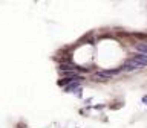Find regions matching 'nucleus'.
Returning a JSON list of instances; mask_svg holds the SVG:
<instances>
[{"instance_id": "1", "label": "nucleus", "mask_w": 147, "mask_h": 128, "mask_svg": "<svg viewBox=\"0 0 147 128\" xmlns=\"http://www.w3.org/2000/svg\"><path fill=\"white\" fill-rule=\"evenodd\" d=\"M119 72H121V69H113V70H101V72H96L95 75H94V78H95V79H98V81H107L113 75H118Z\"/></svg>"}, {"instance_id": "2", "label": "nucleus", "mask_w": 147, "mask_h": 128, "mask_svg": "<svg viewBox=\"0 0 147 128\" xmlns=\"http://www.w3.org/2000/svg\"><path fill=\"white\" fill-rule=\"evenodd\" d=\"M141 66L138 64L136 61H133V59H127L126 63L123 64V67H121V70H126V72H132V70H135V69H140Z\"/></svg>"}, {"instance_id": "3", "label": "nucleus", "mask_w": 147, "mask_h": 128, "mask_svg": "<svg viewBox=\"0 0 147 128\" xmlns=\"http://www.w3.org/2000/svg\"><path fill=\"white\" fill-rule=\"evenodd\" d=\"M133 61H136L138 64H140L141 67H144L147 66V55H142V53H136V55H133Z\"/></svg>"}, {"instance_id": "4", "label": "nucleus", "mask_w": 147, "mask_h": 128, "mask_svg": "<svg viewBox=\"0 0 147 128\" xmlns=\"http://www.w3.org/2000/svg\"><path fill=\"white\" fill-rule=\"evenodd\" d=\"M58 70H60V72H64V73H67V72H74V70H78V67H77V66H74V64H67V63H63V64H60Z\"/></svg>"}, {"instance_id": "5", "label": "nucleus", "mask_w": 147, "mask_h": 128, "mask_svg": "<svg viewBox=\"0 0 147 128\" xmlns=\"http://www.w3.org/2000/svg\"><path fill=\"white\" fill-rule=\"evenodd\" d=\"M78 87H80V81L71 82V84H67L64 87V91H75V90H78Z\"/></svg>"}, {"instance_id": "6", "label": "nucleus", "mask_w": 147, "mask_h": 128, "mask_svg": "<svg viewBox=\"0 0 147 128\" xmlns=\"http://www.w3.org/2000/svg\"><path fill=\"white\" fill-rule=\"evenodd\" d=\"M136 50L140 53H142V55H147V44H144V43L136 44Z\"/></svg>"}, {"instance_id": "7", "label": "nucleus", "mask_w": 147, "mask_h": 128, "mask_svg": "<svg viewBox=\"0 0 147 128\" xmlns=\"http://www.w3.org/2000/svg\"><path fill=\"white\" fill-rule=\"evenodd\" d=\"M142 102H146V104H147V96H144V98H142Z\"/></svg>"}]
</instances>
